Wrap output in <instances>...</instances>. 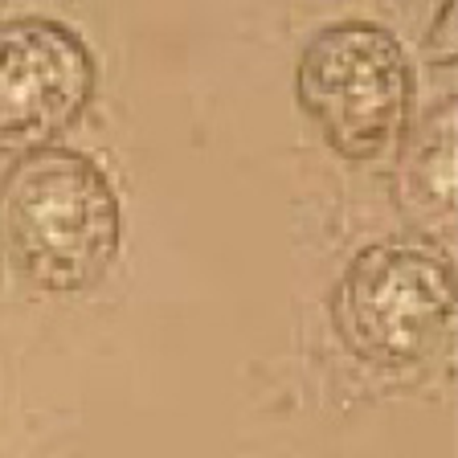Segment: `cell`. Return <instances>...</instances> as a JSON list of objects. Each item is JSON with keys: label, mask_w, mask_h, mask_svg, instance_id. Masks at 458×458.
<instances>
[{"label": "cell", "mask_w": 458, "mask_h": 458, "mask_svg": "<svg viewBox=\"0 0 458 458\" xmlns=\"http://www.w3.org/2000/svg\"><path fill=\"white\" fill-rule=\"evenodd\" d=\"M0 246L41 291L98 286L123 246V205L103 164L62 143L13 160L0 181Z\"/></svg>", "instance_id": "obj_1"}, {"label": "cell", "mask_w": 458, "mask_h": 458, "mask_svg": "<svg viewBox=\"0 0 458 458\" xmlns=\"http://www.w3.org/2000/svg\"><path fill=\"white\" fill-rule=\"evenodd\" d=\"M327 311L356 360L421 369L454 332V262L418 238L372 242L344 267Z\"/></svg>", "instance_id": "obj_2"}, {"label": "cell", "mask_w": 458, "mask_h": 458, "mask_svg": "<svg viewBox=\"0 0 458 458\" xmlns=\"http://www.w3.org/2000/svg\"><path fill=\"white\" fill-rule=\"evenodd\" d=\"M418 78L393 29L377 21L324 25L299 54L295 98L327 148L352 164L385 160L413 123Z\"/></svg>", "instance_id": "obj_3"}, {"label": "cell", "mask_w": 458, "mask_h": 458, "mask_svg": "<svg viewBox=\"0 0 458 458\" xmlns=\"http://www.w3.org/2000/svg\"><path fill=\"white\" fill-rule=\"evenodd\" d=\"M98 95V57L54 17L0 21V156L57 148Z\"/></svg>", "instance_id": "obj_4"}, {"label": "cell", "mask_w": 458, "mask_h": 458, "mask_svg": "<svg viewBox=\"0 0 458 458\" xmlns=\"http://www.w3.org/2000/svg\"><path fill=\"white\" fill-rule=\"evenodd\" d=\"M393 200L405 225L426 246L454 242V98H438L421 111L393 148Z\"/></svg>", "instance_id": "obj_5"}]
</instances>
